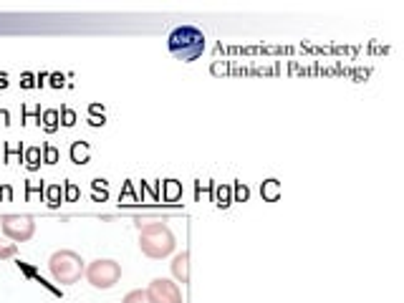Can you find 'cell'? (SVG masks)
Returning a JSON list of instances; mask_svg holds the SVG:
<instances>
[{
	"instance_id": "cell-21",
	"label": "cell",
	"mask_w": 404,
	"mask_h": 303,
	"mask_svg": "<svg viewBox=\"0 0 404 303\" xmlns=\"http://www.w3.org/2000/svg\"><path fill=\"white\" fill-rule=\"evenodd\" d=\"M76 197H79V187L69 182V185H66V200H69V202H74Z\"/></svg>"
},
{
	"instance_id": "cell-17",
	"label": "cell",
	"mask_w": 404,
	"mask_h": 303,
	"mask_svg": "<svg viewBox=\"0 0 404 303\" xmlns=\"http://www.w3.org/2000/svg\"><path fill=\"white\" fill-rule=\"evenodd\" d=\"M94 200H106V180H94Z\"/></svg>"
},
{
	"instance_id": "cell-7",
	"label": "cell",
	"mask_w": 404,
	"mask_h": 303,
	"mask_svg": "<svg viewBox=\"0 0 404 303\" xmlns=\"http://www.w3.org/2000/svg\"><path fill=\"white\" fill-rule=\"evenodd\" d=\"M172 275H174V280L177 283H189V253L187 250H182V253H177L174 255V260H172Z\"/></svg>"
},
{
	"instance_id": "cell-22",
	"label": "cell",
	"mask_w": 404,
	"mask_h": 303,
	"mask_svg": "<svg viewBox=\"0 0 404 303\" xmlns=\"http://www.w3.org/2000/svg\"><path fill=\"white\" fill-rule=\"evenodd\" d=\"M119 202H124V205H131V202H134V197H131V185L124 187V195L119 197Z\"/></svg>"
},
{
	"instance_id": "cell-18",
	"label": "cell",
	"mask_w": 404,
	"mask_h": 303,
	"mask_svg": "<svg viewBox=\"0 0 404 303\" xmlns=\"http://www.w3.org/2000/svg\"><path fill=\"white\" fill-rule=\"evenodd\" d=\"M61 124H63V126H74V124H76V114H74L69 106L61 109Z\"/></svg>"
},
{
	"instance_id": "cell-12",
	"label": "cell",
	"mask_w": 404,
	"mask_h": 303,
	"mask_svg": "<svg viewBox=\"0 0 404 303\" xmlns=\"http://www.w3.org/2000/svg\"><path fill=\"white\" fill-rule=\"evenodd\" d=\"M41 149L38 146H31V149H26V167L28 170H38L41 167Z\"/></svg>"
},
{
	"instance_id": "cell-5",
	"label": "cell",
	"mask_w": 404,
	"mask_h": 303,
	"mask_svg": "<svg viewBox=\"0 0 404 303\" xmlns=\"http://www.w3.org/2000/svg\"><path fill=\"white\" fill-rule=\"evenodd\" d=\"M0 230L13 243H26L36 233V217L33 215H3L0 217Z\"/></svg>"
},
{
	"instance_id": "cell-27",
	"label": "cell",
	"mask_w": 404,
	"mask_h": 303,
	"mask_svg": "<svg viewBox=\"0 0 404 303\" xmlns=\"http://www.w3.org/2000/svg\"><path fill=\"white\" fill-rule=\"evenodd\" d=\"M6 86H8V76L0 73V89H6Z\"/></svg>"
},
{
	"instance_id": "cell-25",
	"label": "cell",
	"mask_w": 404,
	"mask_h": 303,
	"mask_svg": "<svg viewBox=\"0 0 404 303\" xmlns=\"http://www.w3.org/2000/svg\"><path fill=\"white\" fill-rule=\"evenodd\" d=\"M21 86H23V89H31V86H36V84H33V76H31V73H23V81H21Z\"/></svg>"
},
{
	"instance_id": "cell-10",
	"label": "cell",
	"mask_w": 404,
	"mask_h": 303,
	"mask_svg": "<svg viewBox=\"0 0 404 303\" xmlns=\"http://www.w3.org/2000/svg\"><path fill=\"white\" fill-rule=\"evenodd\" d=\"M260 195H263V200L276 202V200L281 197V182H278V180H265L263 187H260Z\"/></svg>"
},
{
	"instance_id": "cell-8",
	"label": "cell",
	"mask_w": 404,
	"mask_h": 303,
	"mask_svg": "<svg viewBox=\"0 0 404 303\" xmlns=\"http://www.w3.org/2000/svg\"><path fill=\"white\" fill-rule=\"evenodd\" d=\"M91 160V146L86 141H74L71 144V162L76 165H86Z\"/></svg>"
},
{
	"instance_id": "cell-11",
	"label": "cell",
	"mask_w": 404,
	"mask_h": 303,
	"mask_svg": "<svg viewBox=\"0 0 404 303\" xmlns=\"http://www.w3.org/2000/svg\"><path fill=\"white\" fill-rule=\"evenodd\" d=\"M121 303H152V298H149L147 290L137 288V290H129V293L121 298Z\"/></svg>"
},
{
	"instance_id": "cell-6",
	"label": "cell",
	"mask_w": 404,
	"mask_h": 303,
	"mask_svg": "<svg viewBox=\"0 0 404 303\" xmlns=\"http://www.w3.org/2000/svg\"><path fill=\"white\" fill-rule=\"evenodd\" d=\"M152 303H182V288L167 278H154L147 288Z\"/></svg>"
},
{
	"instance_id": "cell-20",
	"label": "cell",
	"mask_w": 404,
	"mask_h": 303,
	"mask_svg": "<svg viewBox=\"0 0 404 303\" xmlns=\"http://www.w3.org/2000/svg\"><path fill=\"white\" fill-rule=\"evenodd\" d=\"M16 243H11V245H0V260H6V258H13L16 255Z\"/></svg>"
},
{
	"instance_id": "cell-1",
	"label": "cell",
	"mask_w": 404,
	"mask_h": 303,
	"mask_svg": "<svg viewBox=\"0 0 404 303\" xmlns=\"http://www.w3.org/2000/svg\"><path fill=\"white\" fill-rule=\"evenodd\" d=\"M137 230H139V250L152 260L167 258L177 245L172 230L162 220H137Z\"/></svg>"
},
{
	"instance_id": "cell-26",
	"label": "cell",
	"mask_w": 404,
	"mask_h": 303,
	"mask_svg": "<svg viewBox=\"0 0 404 303\" xmlns=\"http://www.w3.org/2000/svg\"><path fill=\"white\" fill-rule=\"evenodd\" d=\"M8 119H11L8 111H0V124H8Z\"/></svg>"
},
{
	"instance_id": "cell-24",
	"label": "cell",
	"mask_w": 404,
	"mask_h": 303,
	"mask_svg": "<svg viewBox=\"0 0 404 303\" xmlns=\"http://www.w3.org/2000/svg\"><path fill=\"white\" fill-rule=\"evenodd\" d=\"M235 195H238V200H248V187H243V185H235Z\"/></svg>"
},
{
	"instance_id": "cell-15",
	"label": "cell",
	"mask_w": 404,
	"mask_h": 303,
	"mask_svg": "<svg viewBox=\"0 0 404 303\" xmlns=\"http://www.w3.org/2000/svg\"><path fill=\"white\" fill-rule=\"evenodd\" d=\"M46 197H48V205H51V207H56V205L61 202V187H58V185L46 187Z\"/></svg>"
},
{
	"instance_id": "cell-23",
	"label": "cell",
	"mask_w": 404,
	"mask_h": 303,
	"mask_svg": "<svg viewBox=\"0 0 404 303\" xmlns=\"http://www.w3.org/2000/svg\"><path fill=\"white\" fill-rule=\"evenodd\" d=\"M51 86H53V89H61V86H63V73H51Z\"/></svg>"
},
{
	"instance_id": "cell-19",
	"label": "cell",
	"mask_w": 404,
	"mask_h": 303,
	"mask_svg": "<svg viewBox=\"0 0 404 303\" xmlns=\"http://www.w3.org/2000/svg\"><path fill=\"white\" fill-rule=\"evenodd\" d=\"M218 205L220 207L230 205V187H218Z\"/></svg>"
},
{
	"instance_id": "cell-4",
	"label": "cell",
	"mask_w": 404,
	"mask_h": 303,
	"mask_svg": "<svg viewBox=\"0 0 404 303\" xmlns=\"http://www.w3.org/2000/svg\"><path fill=\"white\" fill-rule=\"evenodd\" d=\"M84 275H86V280H89L91 288H96V290H109V288H114V285L121 280V265H119L116 260L99 258V260H94V263L86 265Z\"/></svg>"
},
{
	"instance_id": "cell-13",
	"label": "cell",
	"mask_w": 404,
	"mask_h": 303,
	"mask_svg": "<svg viewBox=\"0 0 404 303\" xmlns=\"http://www.w3.org/2000/svg\"><path fill=\"white\" fill-rule=\"evenodd\" d=\"M99 111L104 114V106H99V104H91V106H89V124H91V126H104V124H106V119L99 116Z\"/></svg>"
},
{
	"instance_id": "cell-16",
	"label": "cell",
	"mask_w": 404,
	"mask_h": 303,
	"mask_svg": "<svg viewBox=\"0 0 404 303\" xmlns=\"http://www.w3.org/2000/svg\"><path fill=\"white\" fill-rule=\"evenodd\" d=\"M43 162H46V165H56V162H58V149H56V146H51V144L43 146Z\"/></svg>"
},
{
	"instance_id": "cell-14",
	"label": "cell",
	"mask_w": 404,
	"mask_h": 303,
	"mask_svg": "<svg viewBox=\"0 0 404 303\" xmlns=\"http://www.w3.org/2000/svg\"><path fill=\"white\" fill-rule=\"evenodd\" d=\"M179 192H182L179 182H177V180H167V185H164V197H167L169 202H174V200L179 197Z\"/></svg>"
},
{
	"instance_id": "cell-3",
	"label": "cell",
	"mask_w": 404,
	"mask_h": 303,
	"mask_svg": "<svg viewBox=\"0 0 404 303\" xmlns=\"http://www.w3.org/2000/svg\"><path fill=\"white\" fill-rule=\"evenodd\" d=\"M48 270H51V278L61 285H74L81 280L86 265H84V258L76 253V250H56L51 258H48Z\"/></svg>"
},
{
	"instance_id": "cell-9",
	"label": "cell",
	"mask_w": 404,
	"mask_h": 303,
	"mask_svg": "<svg viewBox=\"0 0 404 303\" xmlns=\"http://www.w3.org/2000/svg\"><path fill=\"white\" fill-rule=\"evenodd\" d=\"M58 119H61V111H58V109H46L43 116H41V124H43V129H46L48 134H53V131L58 129Z\"/></svg>"
},
{
	"instance_id": "cell-2",
	"label": "cell",
	"mask_w": 404,
	"mask_h": 303,
	"mask_svg": "<svg viewBox=\"0 0 404 303\" xmlns=\"http://www.w3.org/2000/svg\"><path fill=\"white\" fill-rule=\"evenodd\" d=\"M169 43V53L177 58V61H184V63H192L202 56L205 51V36H202L199 28L194 26H179L169 33L167 38Z\"/></svg>"
}]
</instances>
